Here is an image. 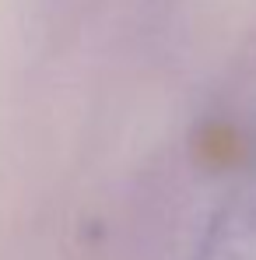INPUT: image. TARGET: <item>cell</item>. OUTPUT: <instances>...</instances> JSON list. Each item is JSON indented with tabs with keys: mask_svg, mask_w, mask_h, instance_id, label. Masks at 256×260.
Segmentation results:
<instances>
[{
	"mask_svg": "<svg viewBox=\"0 0 256 260\" xmlns=\"http://www.w3.org/2000/svg\"><path fill=\"white\" fill-rule=\"evenodd\" d=\"M186 260H256V169L217 204Z\"/></svg>",
	"mask_w": 256,
	"mask_h": 260,
	"instance_id": "6da1fadb",
	"label": "cell"
}]
</instances>
